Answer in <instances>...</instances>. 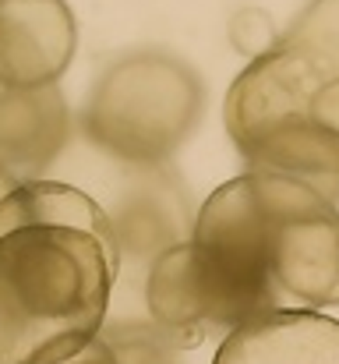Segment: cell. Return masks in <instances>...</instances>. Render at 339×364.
<instances>
[{"label": "cell", "mask_w": 339, "mask_h": 364, "mask_svg": "<svg viewBox=\"0 0 339 364\" xmlns=\"http://www.w3.org/2000/svg\"><path fill=\"white\" fill-rule=\"evenodd\" d=\"M223 124L251 170L301 177L329 195L339 184V0H311L233 78Z\"/></svg>", "instance_id": "cell-2"}, {"label": "cell", "mask_w": 339, "mask_h": 364, "mask_svg": "<svg viewBox=\"0 0 339 364\" xmlns=\"http://www.w3.org/2000/svg\"><path fill=\"white\" fill-rule=\"evenodd\" d=\"M117 283V227L89 188L39 177L0 198V364H57L89 347Z\"/></svg>", "instance_id": "cell-1"}, {"label": "cell", "mask_w": 339, "mask_h": 364, "mask_svg": "<svg viewBox=\"0 0 339 364\" xmlns=\"http://www.w3.org/2000/svg\"><path fill=\"white\" fill-rule=\"evenodd\" d=\"M78 50V21L68 0H0V85L50 89Z\"/></svg>", "instance_id": "cell-6"}, {"label": "cell", "mask_w": 339, "mask_h": 364, "mask_svg": "<svg viewBox=\"0 0 339 364\" xmlns=\"http://www.w3.org/2000/svg\"><path fill=\"white\" fill-rule=\"evenodd\" d=\"M71 138L68 100L50 89H7L0 96V166L18 181H39Z\"/></svg>", "instance_id": "cell-8"}, {"label": "cell", "mask_w": 339, "mask_h": 364, "mask_svg": "<svg viewBox=\"0 0 339 364\" xmlns=\"http://www.w3.org/2000/svg\"><path fill=\"white\" fill-rule=\"evenodd\" d=\"M14 184H21V181H18V177H11V173H7V170L0 166V198H4V195H7V191H11Z\"/></svg>", "instance_id": "cell-12"}, {"label": "cell", "mask_w": 339, "mask_h": 364, "mask_svg": "<svg viewBox=\"0 0 339 364\" xmlns=\"http://www.w3.org/2000/svg\"><path fill=\"white\" fill-rule=\"evenodd\" d=\"M141 318L177 350H195L209 336H230L251 318L286 308L272 279L247 276L181 241L166 247L141 279Z\"/></svg>", "instance_id": "cell-4"}, {"label": "cell", "mask_w": 339, "mask_h": 364, "mask_svg": "<svg viewBox=\"0 0 339 364\" xmlns=\"http://www.w3.org/2000/svg\"><path fill=\"white\" fill-rule=\"evenodd\" d=\"M279 36H283V32L276 28L272 14L262 11V7H240V11H233V18L226 21V39H230V46H233L240 57H247V64L258 60V57H265V53L279 43Z\"/></svg>", "instance_id": "cell-10"}, {"label": "cell", "mask_w": 339, "mask_h": 364, "mask_svg": "<svg viewBox=\"0 0 339 364\" xmlns=\"http://www.w3.org/2000/svg\"><path fill=\"white\" fill-rule=\"evenodd\" d=\"M205 82L177 53L134 50L96 78L85 107V141L120 166H163L202 121Z\"/></svg>", "instance_id": "cell-3"}, {"label": "cell", "mask_w": 339, "mask_h": 364, "mask_svg": "<svg viewBox=\"0 0 339 364\" xmlns=\"http://www.w3.org/2000/svg\"><path fill=\"white\" fill-rule=\"evenodd\" d=\"M262 177L269 198L265 262L279 297L311 311L339 308V205L301 177Z\"/></svg>", "instance_id": "cell-5"}, {"label": "cell", "mask_w": 339, "mask_h": 364, "mask_svg": "<svg viewBox=\"0 0 339 364\" xmlns=\"http://www.w3.org/2000/svg\"><path fill=\"white\" fill-rule=\"evenodd\" d=\"M117 354V364H181L177 347H170L149 322H107L99 333Z\"/></svg>", "instance_id": "cell-9"}, {"label": "cell", "mask_w": 339, "mask_h": 364, "mask_svg": "<svg viewBox=\"0 0 339 364\" xmlns=\"http://www.w3.org/2000/svg\"><path fill=\"white\" fill-rule=\"evenodd\" d=\"M57 364H117V354H113V347L103 336H96L89 347H82L78 354H71V358H64Z\"/></svg>", "instance_id": "cell-11"}, {"label": "cell", "mask_w": 339, "mask_h": 364, "mask_svg": "<svg viewBox=\"0 0 339 364\" xmlns=\"http://www.w3.org/2000/svg\"><path fill=\"white\" fill-rule=\"evenodd\" d=\"M212 364H339V318L311 308H279L244 322Z\"/></svg>", "instance_id": "cell-7"}]
</instances>
